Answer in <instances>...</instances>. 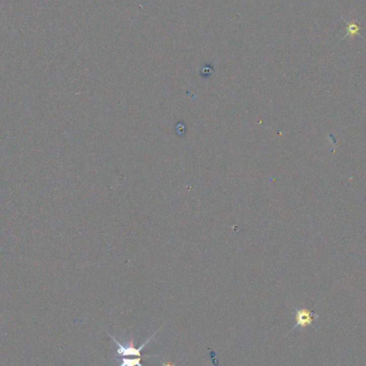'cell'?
<instances>
[{"label": "cell", "instance_id": "1", "mask_svg": "<svg viewBox=\"0 0 366 366\" xmlns=\"http://www.w3.org/2000/svg\"><path fill=\"white\" fill-rule=\"evenodd\" d=\"M157 332H155L153 335H151L149 339H148L140 348H135L134 345H133V339L131 338L130 341H128L127 345H123L122 343H120L119 341H117V339L115 338V336L110 335V338L113 340V342L117 345V355L118 357H137V358H153V357H157V355H153V354H143L142 353V350L146 347L147 344H149L150 341L154 338L155 334Z\"/></svg>", "mask_w": 366, "mask_h": 366}, {"label": "cell", "instance_id": "2", "mask_svg": "<svg viewBox=\"0 0 366 366\" xmlns=\"http://www.w3.org/2000/svg\"><path fill=\"white\" fill-rule=\"evenodd\" d=\"M293 315L295 319V324L293 325V328L290 330V332L296 328H306L308 325H312L314 328H316L314 325V322L319 318L317 313L314 311H309L306 309H294Z\"/></svg>", "mask_w": 366, "mask_h": 366}, {"label": "cell", "instance_id": "3", "mask_svg": "<svg viewBox=\"0 0 366 366\" xmlns=\"http://www.w3.org/2000/svg\"><path fill=\"white\" fill-rule=\"evenodd\" d=\"M142 358L134 357L133 359H121L120 364L118 366H143L141 363Z\"/></svg>", "mask_w": 366, "mask_h": 366}, {"label": "cell", "instance_id": "4", "mask_svg": "<svg viewBox=\"0 0 366 366\" xmlns=\"http://www.w3.org/2000/svg\"><path fill=\"white\" fill-rule=\"evenodd\" d=\"M162 366H175L171 362H162Z\"/></svg>", "mask_w": 366, "mask_h": 366}]
</instances>
